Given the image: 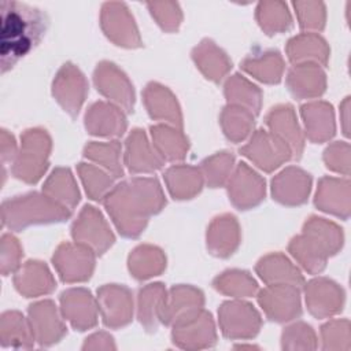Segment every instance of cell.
<instances>
[{
  "instance_id": "74e56055",
  "label": "cell",
  "mask_w": 351,
  "mask_h": 351,
  "mask_svg": "<svg viewBox=\"0 0 351 351\" xmlns=\"http://www.w3.org/2000/svg\"><path fill=\"white\" fill-rule=\"evenodd\" d=\"M80 174L86 186V192L89 193V196L92 199H96V200L100 199L103 196V193L111 185V178L107 174H104L103 171H100L89 165L81 163Z\"/></svg>"
},
{
  "instance_id": "2e32d148",
  "label": "cell",
  "mask_w": 351,
  "mask_h": 351,
  "mask_svg": "<svg viewBox=\"0 0 351 351\" xmlns=\"http://www.w3.org/2000/svg\"><path fill=\"white\" fill-rule=\"evenodd\" d=\"M259 303L274 321H287L300 313L298 292L289 287H276L262 291Z\"/></svg>"
},
{
  "instance_id": "9c48e42d",
  "label": "cell",
  "mask_w": 351,
  "mask_h": 351,
  "mask_svg": "<svg viewBox=\"0 0 351 351\" xmlns=\"http://www.w3.org/2000/svg\"><path fill=\"white\" fill-rule=\"evenodd\" d=\"M85 93L86 84L84 75L71 64H64L53 84L56 100L63 106L64 111L75 115L84 101Z\"/></svg>"
},
{
  "instance_id": "277c9868",
  "label": "cell",
  "mask_w": 351,
  "mask_h": 351,
  "mask_svg": "<svg viewBox=\"0 0 351 351\" xmlns=\"http://www.w3.org/2000/svg\"><path fill=\"white\" fill-rule=\"evenodd\" d=\"M21 151L15 158L12 174L25 182H36L47 169L51 141L45 130L30 129L21 137Z\"/></svg>"
},
{
  "instance_id": "7a4b0ae2",
  "label": "cell",
  "mask_w": 351,
  "mask_h": 351,
  "mask_svg": "<svg viewBox=\"0 0 351 351\" xmlns=\"http://www.w3.org/2000/svg\"><path fill=\"white\" fill-rule=\"evenodd\" d=\"M163 196L155 180H133L123 182L106 199L119 232L128 237L137 236L145 226L147 213H156L163 206Z\"/></svg>"
},
{
  "instance_id": "d4e9b609",
  "label": "cell",
  "mask_w": 351,
  "mask_h": 351,
  "mask_svg": "<svg viewBox=\"0 0 351 351\" xmlns=\"http://www.w3.org/2000/svg\"><path fill=\"white\" fill-rule=\"evenodd\" d=\"M193 58L202 71L214 81L221 80V77L229 70L230 63L225 53L218 49L211 41H204L199 48H196Z\"/></svg>"
},
{
  "instance_id": "ab89813d",
  "label": "cell",
  "mask_w": 351,
  "mask_h": 351,
  "mask_svg": "<svg viewBox=\"0 0 351 351\" xmlns=\"http://www.w3.org/2000/svg\"><path fill=\"white\" fill-rule=\"evenodd\" d=\"M233 163V156L228 154H219L204 162V170L210 185L217 186L223 182L226 174Z\"/></svg>"
},
{
  "instance_id": "ffe728a7",
  "label": "cell",
  "mask_w": 351,
  "mask_h": 351,
  "mask_svg": "<svg viewBox=\"0 0 351 351\" xmlns=\"http://www.w3.org/2000/svg\"><path fill=\"white\" fill-rule=\"evenodd\" d=\"M310 178L298 169H288L273 180L274 197L285 204H299L308 193Z\"/></svg>"
},
{
  "instance_id": "b9f144b4",
  "label": "cell",
  "mask_w": 351,
  "mask_h": 351,
  "mask_svg": "<svg viewBox=\"0 0 351 351\" xmlns=\"http://www.w3.org/2000/svg\"><path fill=\"white\" fill-rule=\"evenodd\" d=\"M0 145H1V163H3V177L5 178V166L7 163H10L14 158H16V144L15 140L12 137L11 133H8V130L1 129V134H0Z\"/></svg>"
},
{
  "instance_id": "7402d4cb",
  "label": "cell",
  "mask_w": 351,
  "mask_h": 351,
  "mask_svg": "<svg viewBox=\"0 0 351 351\" xmlns=\"http://www.w3.org/2000/svg\"><path fill=\"white\" fill-rule=\"evenodd\" d=\"M207 240L213 254L230 255L239 243V229L234 218L230 215L217 218L208 230Z\"/></svg>"
},
{
  "instance_id": "60d3db41",
  "label": "cell",
  "mask_w": 351,
  "mask_h": 351,
  "mask_svg": "<svg viewBox=\"0 0 351 351\" xmlns=\"http://www.w3.org/2000/svg\"><path fill=\"white\" fill-rule=\"evenodd\" d=\"M284 348H313L314 337L308 326L303 324L293 325L288 328L282 335Z\"/></svg>"
},
{
  "instance_id": "5b68a950",
  "label": "cell",
  "mask_w": 351,
  "mask_h": 351,
  "mask_svg": "<svg viewBox=\"0 0 351 351\" xmlns=\"http://www.w3.org/2000/svg\"><path fill=\"white\" fill-rule=\"evenodd\" d=\"M219 322L228 337H252L261 326L258 313L250 304L239 302L222 304Z\"/></svg>"
},
{
  "instance_id": "f1b7e54d",
  "label": "cell",
  "mask_w": 351,
  "mask_h": 351,
  "mask_svg": "<svg viewBox=\"0 0 351 351\" xmlns=\"http://www.w3.org/2000/svg\"><path fill=\"white\" fill-rule=\"evenodd\" d=\"M256 269L261 277L267 282H274V281H282V282L288 281L293 284L302 282V276L281 255H271L262 259Z\"/></svg>"
},
{
  "instance_id": "30bf717a",
  "label": "cell",
  "mask_w": 351,
  "mask_h": 351,
  "mask_svg": "<svg viewBox=\"0 0 351 351\" xmlns=\"http://www.w3.org/2000/svg\"><path fill=\"white\" fill-rule=\"evenodd\" d=\"M174 343L184 348L210 347L215 341L214 325L210 314L202 313L174 325Z\"/></svg>"
},
{
  "instance_id": "ba28073f",
  "label": "cell",
  "mask_w": 351,
  "mask_h": 351,
  "mask_svg": "<svg viewBox=\"0 0 351 351\" xmlns=\"http://www.w3.org/2000/svg\"><path fill=\"white\" fill-rule=\"evenodd\" d=\"M243 154L267 171L276 169L281 162L289 158L288 145L282 140L270 137L262 130H259L251 143L243 148Z\"/></svg>"
},
{
  "instance_id": "44dd1931",
  "label": "cell",
  "mask_w": 351,
  "mask_h": 351,
  "mask_svg": "<svg viewBox=\"0 0 351 351\" xmlns=\"http://www.w3.org/2000/svg\"><path fill=\"white\" fill-rule=\"evenodd\" d=\"M125 126L123 115L112 106L96 103L86 112V129L92 134H122Z\"/></svg>"
},
{
  "instance_id": "f35d334b",
  "label": "cell",
  "mask_w": 351,
  "mask_h": 351,
  "mask_svg": "<svg viewBox=\"0 0 351 351\" xmlns=\"http://www.w3.org/2000/svg\"><path fill=\"white\" fill-rule=\"evenodd\" d=\"M21 256H22V250L18 240L12 234L4 233L1 236V252H0L1 274L8 276L11 271H14L19 265Z\"/></svg>"
},
{
  "instance_id": "7c38bea8",
  "label": "cell",
  "mask_w": 351,
  "mask_h": 351,
  "mask_svg": "<svg viewBox=\"0 0 351 351\" xmlns=\"http://www.w3.org/2000/svg\"><path fill=\"white\" fill-rule=\"evenodd\" d=\"M97 89L107 97L123 106L128 111L133 108V89L126 77L111 63H101L95 74Z\"/></svg>"
},
{
  "instance_id": "d6986e66",
  "label": "cell",
  "mask_w": 351,
  "mask_h": 351,
  "mask_svg": "<svg viewBox=\"0 0 351 351\" xmlns=\"http://www.w3.org/2000/svg\"><path fill=\"white\" fill-rule=\"evenodd\" d=\"M34 335L30 322L18 311H4L0 318V344L1 347L29 348L33 346Z\"/></svg>"
},
{
  "instance_id": "e0dca14e",
  "label": "cell",
  "mask_w": 351,
  "mask_h": 351,
  "mask_svg": "<svg viewBox=\"0 0 351 351\" xmlns=\"http://www.w3.org/2000/svg\"><path fill=\"white\" fill-rule=\"evenodd\" d=\"M203 303L202 293L189 287H178L171 291V300L163 304L160 318L163 322H174V325L184 322L196 314Z\"/></svg>"
},
{
  "instance_id": "e575fe53",
  "label": "cell",
  "mask_w": 351,
  "mask_h": 351,
  "mask_svg": "<svg viewBox=\"0 0 351 351\" xmlns=\"http://www.w3.org/2000/svg\"><path fill=\"white\" fill-rule=\"evenodd\" d=\"M252 123L251 115L243 108H226L222 115V125L226 136L232 140H241L248 133Z\"/></svg>"
},
{
  "instance_id": "1f68e13d",
  "label": "cell",
  "mask_w": 351,
  "mask_h": 351,
  "mask_svg": "<svg viewBox=\"0 0 351 351\" xmlns=\"http://www.w3.org/2000/svg\"><path fill=\"white\" fill-rule=\"evenodd\" d=\"M163 267V256L160 251L151 247H140L130 256V270L137 278L155 276Z\"/></svg>"
},
{
  "instance_id": "8fae6325",
  "label": "cell",
  "mask_w": 351,
  "mask_h": 351,
  "mask_svg": "<svg viewBox=\"0 0 351 351\" xmlns=\"http://www.w3.org/2000/svg\"><path fill=\"white\" fill-rule=\"evenodd\" d=\"M53 262L63 281H81L89 278L93 269V256L89 250L63 244L53 256Z\"/></svg>"
},
{
  "instance_id": "836d02e7",
  "label": "cell",
  "mask_w": 351,
  "mask_h": 351,
  "mask_svg": "<svg viewBox=\"0 0 351 351\" xmlns=\"http://www.w3.org/2000/svg\"><path fill=\"white\" fill-rule=\"evenodd\" d=\"M226 96L232 101H237L248 106L255 112L259 111L261 106V92L245 80L234 75L226 84Z\"/></svg>"
},
{
  "instance_id": "4fadbf2b",
  "label": "cell",
  "mask_w": 351,
  "mask_h": 351,
  "mask_svg": "<svg viewBox=\"0 0 351 351\" xmlns=\"http://www.w3.org/2000/svg\"><path fill=\"white\" fill-rule=\"evenodd\" d=\"M265 193V182L251 171L244 163H241L229 185V195L232 202L240 207L247 208L261 202Z\"/></svg>"
},
{
  "instance_id": "d590c367",
  "label": "cell",
  "mask_w": 351,
  "mask_h": 351,
  "mask_svg": "<svg viewBox=\"0 0 351 351\" xmlns=\"http://www.w3.org/2000/svg\"><path fill=\"white\" fill-rule=\"evenodd\" d=\"M85 155L104 167H107L115 177L122 174V169L119 165V144L117 141L110 144H90L85 149Z\"/></svg>"
},
{
  "instance_id": "9a60e30c",
  "label": "cell",
  "mask_w": 351,
  "mask_h": 351,
  "mask_svg": "<svg viewBox=\"0 0 351 351\" xmlns=\"http://www.w3.org/2000/svg\"><path fill=\"white\" fill-rule=\"evenodd\" d=\"M103 318L108 326H122L132 318V298L126 288L104 287L99 292Z\"/></svg>"
},
{
  "instance_id": "5bb4252c",
  "label": "cell",
  "mask_w": 351,
  "mask_h": 351,
  "mask_svg": "<svg viewBox=\"0 0 351 351\" xmlns=\"http://www.w3.org/2000/svg\"><path fill=\"white\" fill-rule=\"evenodd\" d=\"M14 284L26 298L48 293L55 288V281L47 266L37 261L26 262L14 276Z\"/></svg>"
},
{
  "instance_id": "6da1fadb",
  "label": "cell",
  "mask_w": 351,
  "mask_h": 351,
  "mask_svg": "<svg viewBox=\"0 0 351 351\" xmlns=\"http://www.w3.org/2000/svg\"><path fill=\"white\" fill-rule=\"evenodd\" d=\"M48 27V16L40 8L19 1H0L1 71L11 70L18 60L34 49Z\"/></svg>"
},
{
  "instance_id": "603a6c76",
  "label": "cell",
  "mask_w": 351,
  "mask_h": 351,
  "mask_svg": "<svg viewBox=\"0 0 351 351\" xmlns=\"http://www.w3.org/2000/svg\"><path fill=\"white\" fill-rule=\"evenodd\" d=\"M145 103L152 118L166 119L177 126H181V117L174 97L163 86L151 84L145 90Z\"/></svg>"
},
{
  "instance_id": "8d00e7d4",
  "label": "cell",
  "mask_w": 351,
  "mask_h": 351,
  "mask_svg": "<svg viewBox=\"0 0 351 351\" xmlns=\"http://www.w3.org/2000/svg\"><path fill=\"white\" fill-rule=\"evenodd\" d=\"M215 287L225 293H232L237 296L251 295L256 289L255 281L251 280L245 273L240 271H229L218 277L215 281Z\"/></svg>"
},
{
  "instance_id": "3957f363",
  "label": "cell",
  "mask_w": 351,
  "mask_h": 351,
  "mask_svg": "<svg viewBox=\"0 0 351 351\" xmlns=\"http://www.w3.org/2000/svg\"><path fill=\"white\" fill-rule=\"evenodd\" d=\"M69 215L64 206L36 192L7 199L1 204V222L10 230H23L34 223L63 221Z\"/></svg>"
},
{
  "instance_id": "83f0119b",
  "label": "cell",
  "mask_w": 351,
  "mask_h": 351,
  "mask_svg": "<svg viewBox=\"0 0 351 351\" xmlns=\"http://www.w3.org/2000/svg\"><path fill=\"white\" fill-rule=\"evenodd\" d=\"M44 191L49 197L56 199L58 203H63L64 207H74L80 199L73 177L67 169H56L47 181Z\"/></svg>"
},
{
  "instance_id": "f546056e",
  "label": "cell",
  "mask_w": 351,
  "mask_h": 351,
  "mask_svg": "<svg viewBox=\"0 0 351 351\" xmlns=\"http://www.w3.org/2000/svg\"><path fill=\"white\" fill-rule=\"evenodd\" d=\"M166 180L173 196L182 199L199 192L202 185L200 174L192 167H173L167 171Z\"/></svg>"
},
{
  "instance_id": "4dcf8cb0",
  "label": "cell",
  "mask_w": 351,
  "mask_h": 351,
  "mask_svg": "<svg viewBox=\"0 0 351 351\" xmlns=\"http://www.w3.org/2000/svg\"><path fill=\"white\" fill-rule=\"evenodd\" d=\"M243 69L265 82H278L282 71V62L277 52L265 53L262 58H248Z\"/></svg>"
},
{
  "instance_id": "484cf974",
  "label": "cell",
  "mask_w": 351,
  "mask_h": 351,
  "mask_svg": "<svg viewBox=\"0 0 351 351\" xmlns=\"http://www.w3.org/2000/svg\"><path fill=\"white\" fill-rule=\"evenodd\" d=\"M267 122L270 128L274 132H277L278 136L282 137V141L288 143V145L293 149V152L300 155L302 138L293 118L292 108L289 106H285V107H278L273 110L267 118Z\"/></svg>"
},
{
  "instance_id": "ac0fdd59",
  "label": "cell",
  "mask_w": 351,
  "mask_h": 351,
  "mask_svg": "<svg viewBox=\"0 0 351 351\" xmlns=\"http://www.w3.org/2000/svg\"><path fill=\"white\" fill-rule=\"evenodd\" d=\"M64 315L78 330H85L96 324V310L90 293L85 289H71L62 295Z\"/></svg>"
},
{
  "instance_id": "d6a6232c",
  "label": "cell",
  "mask_w": 351,
  "mask_h": 351,
  "mask_svg": "<svg viewBox=\"0 0 351 351\" xmlns=\"http://www.w3.org/2000/svg\"><path fill=\"white\" fill-rule=\"evenodd\" d=\"M152 136L165 158L174 160L184 156L186 141L180 133H177V130H171L165 126H155L152 128Z\"/></svg>"
},
{
  "instance_id": "cb8c5ba5",
  "label": "cell",
  "mask_w": 351,
  "mask_h": 351,
  "mask_svg": "<svg viewBox=\"0 0 351 351\" xmlns=\"http://www.w3.org/2000/svg\"><path fill=\"white\" fill-rule=\"evenodd\" d=\"M126 162L133 171H149L160 167V160L151 152L141 130H134L128 140Z\"/></svg>"
},
{
  "instance_id": "52a82bcc",
  "label": "cell",
  "mask_w": 351,
  "mask_h": 351,
  "mask_svg": "<svg viewBox=\"0 0 351 351\" xmlns=\"http://www.w3.org/2000/svg\"><path fill=\"white\" fill-rule=\"evenodd\" d=\"M73 236L75 240L89 244L99 254L106 251L114 241V236L108 230L100 213L90 206L82 210L78 221L74 223Z\"/></svg>"
},
{
  "instance_id": "4316f807",
  "label": "cell",
  "mask_w": 351,
  "mask_h": 351,
  "mask_svg": "<svg viewBox=\"0 0 351 351\" xmlns=\"http://www.w3.org/2000/svg\"><path fill=\"white\" fill-rule=\"evenodd\" d=\"M163 304L165 298L160 284H152L140 292L138 318L148 330L156 329V319L162 315Z\"/></svg>"
},
{
  "instance_id": "8992f818",
  "label": "cell",
  "mask_w": 351,
  "mask_h": 351,
  "mask_svg": "<svg viewBox=\"0 0 351 351\" xmlns=\"http://www.w3.org/2000/svg\"><path fill=\"white\" fill-rule=\"evenodd\" d=\"M29 322L34 339L41 346H49L66 333V328L58 317L55 304L49 300L34 303L29 307Z\"/></svg>"
}]
</instances>
